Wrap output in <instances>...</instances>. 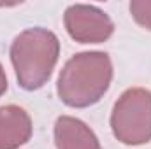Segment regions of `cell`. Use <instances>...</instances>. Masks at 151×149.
<instances>
[{
	"mask_svg": "<svg viewBox=\"0 0 151 149\" xmlns=\"http://www.w3.org/2000/svg\"><path fill=\"white\" fill-rule=\"evenodd\" d=\"M111 81V62L104 53L74 56L60 74L58 95L70 107H88L100 100Z\"/></svg>",
	"mask_w": 151,
	"mask_h": 149,
	"instance_id": "6da1fadb",
	"label": "cell"
},
{
	"mask_svg": "<svg viewBox=\"0 0 151 149\" xmlns=\"http://www.w3.org/2000/svg\"><path fill=\"white\" fill-rule=\"evenodd\" d=\"M58 39L42 28H30L12 42L11 58L19 84L37 90L51 75L58 58Z\"/></svg>",
	"mask_w": 151,
	"mask_h": 149,
	"instance_id": "7a4b0ae2",
	"label": "cell"
},
{
	"mask_svg": "<svg viewBox=\"0 0 151 149\" xmlns=\"http://www.w3.org/2000/svg\"><path fill=\"white\" fill-rule=\"evenodd\" d=\"M113 132L125 144H142L151 139V93L128 90L113 112Z\"/></svg>",
	"mask_w": 151,
	"mask_h": 149,
	"instance_id": "3957f363",
	"label": "cell"
},
{
	"mask_svg": "<svg viewBox=\"0 0 151 149\" xmlns=\"http://www.w3.org/2000/svg\"><path fill=\"white\" fill-rule=\"evenodd\" d=\"M67 30L81 42H100L113 32V23L95 7L72 5L65 14Z\"/></svg>",
	"mask_w": 151,
	"mask_h": 149,
	"instance_id": "277c9868",
	"label": "cell"
},
{
	"mask_svg": "<svg viewBox=\"0 0 151 149\" xmlns=\"http://www.w3.org/2000/svg\"><path fill=\"white\" fill-rule=\"evenodd\" d=\"M30 119L16 105L0 109V149H14L30 137Z\"/></svg>",
	"mask_w": 151,
	"mask_h": 149,
	"instance_id": "5b68a950",
	"label": "cell"
},
{
	"mask_svg": "<svg viewBox=\"0 0 151 149\" xmlns=\"http://www.w3.org/2000/svg\"><path fill=\"white\" fill-rule=\"evenodd\" d=\"M55 137L58 149H100L95 135L86 125L72 117H58Z\"/></svg>",
	"mask_w": 151,
	"mask_h": 149,
	"instance_id": "8992f818",
	"label": "cell"
},
{
	"mask_svg": "<svg viewBox=\"0 0 151 149\" xmlns=\"http://www.w3.org/2000/svg\"><path fill=\"white\" fill-rule=\"evenodd\" d=\"M7 90V81H5V75L2 72V67H0V95Z\"/></svg>",
	"mask_w": 151,
	"mask_h": 149,
	"instance_id": "52a82bcc",
	"label": "cell"
}]
</instances>
